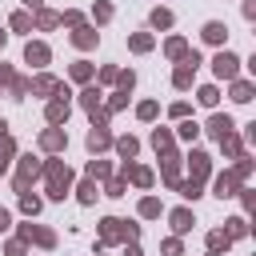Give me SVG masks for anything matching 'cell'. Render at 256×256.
Listing matches in <instances>:
<instances>
[{
    "label": "cell",
    "mask_w": 256,
    "mask_h": 256,
    "mask_svg": "<svg viewBox=\"0 0 256 256\" xmlns=\"http://www.w3.org/2000/svg\"><path fill=\"white\" fill-rule=\"evenodd\" d=\"M68 180H72V172L64 168V164H48V196H64L68 192Z\"/></svg>",
    "instance_id": "cell-1"
},
{
    "label": "cell",
    "mask_w": 256,
    "mask_h": 256,
    "mask_svg": "<svg viewBox=\"0 0 256 256\" xmlns=\"http://www.w3.org/2000/svg\"><path fill=\"white\" fill-rule=\"evenodd\" d=\"M236 64H240V60H236L232 52H220V56L212 60V68H216V76H220V80H236Z\"/></svg>",
    "instance_id": "cell-2"
},
{
    "label": "cell",
    "mask_w": 256,
    "mask_h": 256,
    "mask_svg": "<svg viewBox=\"0 0 256 256\" xmlns=\"http://www.w3.org/2000/svg\"><path fill=\"white\" fill-rule=\"evenodd\" d=\"M224 36H228V28H224L220 20H208V24H204V40H208V44H224Z\"/></svg>",
    "instance_id": "cell-3"
},
{
    "label": "cell",
    "mask_w": 256,
    "mask_h": 256,
    "mask_svg": "<svg viewBox=\"0 0 256 256\" xmlns=\"http://www.w3.org/2000/svg\"><path fill=\"white\" fill-rule=\"evenodd\" d=\"M208 132H212L216 140H224V136L232 132V116H212V120H208Z\"/></svg>",
    "instance_id": "cell-4"
},
{
    "label": "cell",
    "mask_w": 256,
    "mask_h": 256,
    "mask_svg": "<svg viewBox=\"0 0 256 256\" xmlns=\"http://www.w3.org/2000/svg\"><path fill=\"white\" fill-rule=\"evenodd\" d=\"M24 60H28V64H36V68H40V64H48V48H44V44H28Z\"/></svg>",
    "instance_id": "cell-5"
},
{
    "label": "cell",
    "mask_w": 256,
    "mask_h": 256,
    "mask_svg": "<svg viewBox=\"0 0 256 256\" xmlns=\"http://www.w3.org/2000/svg\"><path fill=\"white\" fill-rule=\"evenodd\" d=\"M232 100H236V104H248V100H252V84H248V80H236V84H232Z\"/></svg>",
    "instance_id": "cell-6"
},
{
    "label": "cell",
    "mask_w": 256,
    "mask_h": 256,
    "mask_svg": "<svg viewBox=\"0 0 256 256\" xmlns=\"http://www.w3.org/2000/svg\"><path fill=\"white\" fill-rule=\"evenodd\" d=\"M232 188H236V176H228V172H224V176L216 180V196H220V200H224V196H236Z\"/></svg>",
    "instance_id": "cell-7"
},
{
    "label": "cell",
    "mask_w": 256,
    "mask_h": 256,
    "mask_svg": "<svg viewBox=\"0 0 256 256\" xmlns=\"http://www.w3.org/2000/svg\"><path fill=\"white\" fill-rule=\"evenodd\" d=\"M172 228H176V232H188V228H192V212H188V208L172 212Z\"/></svg>",
    "instance_id": "cell-8"
},
{
    "label": "cell",
    "mask_w": 256,
    "mask_h": 256,
    "mask_svg": "<svg viewBox=\"0 0 256 256\" xmlns=\"http://www.w3.org/2000/svg\"><path fill=\"white\" fill-rule=\"evenodd\" d=\"M196 100H200L204 108H216V100H220V92H216V88L208 84V88H200V96H196Z\"/></svg>",
    "instance_id": "cell-9"
},
{
    "label": "cell",
    "mask_w": 256,
    "mask_h": 256,
    "mask_svg": "<svg viewBox=\"0 0 256 256\" xmlns=\"http://www.w3.org/2000/svg\"><path fill=\"white\" fill-rule=\"evenodd\" d=\"M64 116H68V104H64V100H56V104H48V120H52V124H60Z\"/></svg>",
    "instance_id": "cell-10"
},
{
    "label": "cell",
    "mask_w": 256,
    "mask_h": 256,
    "mask_svg": "<svg viewBox=\"0 0 256 256\" xmlns=\"http://www.w3.org/2000/svg\"><path fill=\"white\" fill-rule=\"evenodd\" d=\"M192 176H208V156L204 152H192Z\"/></svg>",
    "instance_id": "cell-11"
},
{
    "label": "cell",
    "mask_w": 256,
    "mask_h": 256,
    "mask_svg": "<svg viewBox=\"0 0 256 256\" xmlns=\"http://www.w3.org/2000/svg\"><path fill=\"white\" fill-rule=\"evenodd\" d=\"M128 176H132L140 188H148V184H152V172H148V168H132V164H128Z\"/></svg>",
    "instance_id": "cell-12"
},
{
    "label": "cell",
    "mask_w": 256,
    "mask_h": 256,
    "mask_svg": "<svg viewBox=\"0 0 256 256\" xmlns=\"http://www.w3.org/2000/svg\"><path fill=\"white\" fill-rule=\"evenodd\" d=\"M168 24H172V12L168 8H156L152 12V28H168Z\"/></svg>",
    "instance_id": "cell-13"
},
{
    "label": "cell",
    "mask_w": 256,
    "mask_h": 256,
    "mask_svg": "<svg viewBox=\"0 0 256 256\" xmlns=\"http://www.w3.org/2000/svg\"><path fill=\"white\" fill-rule=\"evenodd\" d=\"M72 40H76L80 48H92V44H96V32H92V28H80V32L72 36Z\"/></svg>",
    "instance_id": "cell-14"
},
{
    "label": "cell",
    "mask_w": 256,
    "mask_h": 256,
    "mask_svg": "<svg viewBox=\"0 0 256 256\" xmlns=\"http://www.w3.org/2000/svg\"><path fill=\"white\" fill-rule=\"evenodd\" d=\"M116 152H120L124 160H132V156H136V140H132V136H128V140H116Z\"/></svg>",
    "instance_id": "cell-15"
},
{
    "label": "cell",
    "mask_w": 256,
    "mask_h": 256,
    "mask_svg": "<svg viewBox=\"0 0 256 256\" xmlns=\"http://www.w3.org/2000/svg\"><path fill=\"white\" fill-rule=\"evenodd\" d=\"M124 220H104V240H116V236H124V228H120Z\"/></svg>",
    "instance_id": "cell-16"
},
{
    "label": "cell",
    "mask_w": 256,
    "mask_h": 256,
    "mask_svg": "<svg viewBox=\"0 0 256 256\" xmlns=\"http://www.w3.org/2000/svg\"><path fill=\"white\" fill-rule=\"evenodd\" d=\"M228 240H232L228 232H212V236H208V248H212V252H220V248H228Z\"/></svg>",
    "instance_id": "cell-17"
},
{
    "label": "cell",
    "mask_w": 256,
    "mask_h": 256,
    "mask_svg": "<svg viewBox=\"0 0 256 256\" xmlns=\"http://www.w3.org/2000/svg\"><path fill=\"white\" fill-rule=\"evenodd\" d=\"M8 156H12V144H8V136H0V172L8 168Z\"/></svg>",
    "instance_id": "cell-18"
},
{
    "label": "cell",
    "mask_w": 256,
    "mask_h": 256,
    "mask_svg": "<svg viewBox=\"0 0 256 256\" xmlns=\"http://www.w3.org/2000/svg\"><path fill=\"white\" fill-rule=\"evenodd\" d=\"M12 28H16V32H28V28H32V20H28L24 12H16V16H12Z\"/></svg>",
    "instance_id": "cell-19"
},
{
    "label": "cell",
    "mask_w": 256,
    "mask_h": 256,
    "mask_svg": "<svg viewBox=\"0 0 256 256\" xmlns=\"http://www.w3.org/2000/svg\"><path fill=\"white\" fill-rule=\"evenodd\" d=\"M64 144V132H44V148H60Z\"/></svg>",
    "instance_id": "cell-20"
},
{
    "label": "cell",
    "mask_w": 256,
    "mask_h": 256,
    "mask_svg": "<svg viewBox=\"0 0 256 256\" xmlns=\"http://www.w3.org/2000/svg\"><path fill=\"white\" fill-rule=\"evenodd\" d=\"M104 144H108V132H92V136H88V148H92V152L104 148Z\"/></svg>",
    "instance_id": "cell-21"
},
{
    "label": "cell",
    "mask_w": 256,
    "mask_h": 256,
    "mask_svg": "<svg viewBox=\"0 0 256 256\" xmlns=\"http://www.w3.org/2000/svg\"><path fill=\"white\" fill-rule=\"evenodd\" d=\"M180 196H192V200H196V196H200V184H196V180H188V184H180Z\"/></svg>",
    "instance_id": "cell-22"
},
{
    "label": "cell",
    "mask_w": 256,
    "mask_h": 256,
    "mask_svg": "<svg viewBox=\"0 0 256 256\" xmlns=\"http://www.w3.org/2000/svg\"><path fill=\"white\" fill-rule=\"evenodd\" d=\"M20 204H24V212H28V216H36V212H40V200H36V196H24Z\"/></svg>",
    "instance_id": "cell-23"
},
{
    "label": "cell",
    "mask_w": 256,
    "mask_h": 256,
    "mask_svg": "<svg viewBox=\"0 0 256 256\" xmlns=\"http://www.w3.org/2000/svg\"><path fill=\"white\" fill-rule=\"evenodd\" d=\"M228 236H244V216H236V220H228Z\"/></svg>",
    "instance_id": "cell-24"
},
{
    "label": "cell",
    "mask_w": 256,
    "mask_h": 256,
    "mask_svg": "<svg viewBox=\"0 0 256 256\" xmlns=\"http://www.w3.org/2000/svg\"><path fill=\"white\" fill-rule=\"evenodd\" d=\"M132 48H136V52H148L152 40H148V36H132Z\"/></svg>",
    "instance_id": "cell-25"
},
{
    "label": "cell",
    "mask_w": 256,
    "mask_h": 256,
    "mask_svg": "<svg viewBox=\"0 0 256 256\" xmlns=\"http://www.w3.org/2000/svg\"><path fill=\"white\" fill-rule=\"evenodd\" d=\"M32 88H36V92H56V84H52V80H48V76H40V80H36V84H32Z\"/></svg>",
    "instance_id": "cell-26"
},
{
    "label": "cell",
    "mask_w": 256,
    "mask_h": 256,
    "mask_svg": "<svg viewBox=\"0 0 256 256\" xmlns=\"http://www.w3.org/2000/svg\"><path fill=\"white\" fill-rule=\"evenodd\" d=\"M96 100H100V92H96V88H88V92H84V108H92V112H96Z\"/></svg>",
    "instance_id": "cell-27"
},
{
    "label": "cell",
    "mask_w": 256,
    "mask_h": 256,
    "mask_svg": "<svg viewBox=\"0 0 256 256\" xmlns=\"http://www.w3.org/2000/svg\"><path fill=\"white\" fill-rule=\"evenodd\" d=\"M140 212H144V216H156V212H160V204H156V200H152V196H148V200H144V204H140Z\"/></svg>",
    "instance_id": "cell-28"
},
{
    "label": "cell",
    "mask_w": 256,
    "mask_h": 256,
    "mask_svg": "<svg viewBox=\"0 0 256 256\" xmlns=\"http://www.w3.org/2000/svg\"><path fill=\"white\" fill-rule=\"evenodd\" d=\"M168 56H184V40H168Z\"/></svg>",
    "instance_id": "cell-29"
},
{
    "label": "cell",
    "mask_w": 256,
    "mask_h": 256,
    "mask_svg": "<svg viewBox=\"0 0 256 256\" xmlns=\"http://www.w3.org/2000/svg\"><path fill=\"white\" fill-rule=\"evenodd\" d=\"M72 76H76V80H88V76H92V68H88V64H76V68H72Z\"/></svg>",
    "instance_id": "cell-30"
},
{
    "label": "cell",
    "mask_w": 256,
    "mask_h": 256,
    "mask_svg": "<svg viewBox=\"0 0 256 256\" xmlns=\"http://www.w3.org/2000/svg\"><path fill=\"white\" fill-rule=\"evenodd\" d=\"M140 116H144V120H152V116H156V104H152V100H144V104H140Z\"/></svg>",
    "instance_id": "cell-31"
},
{
    "label": "cell",
    "mask_w": 256,
    "mask_h": 256,
    "mask_svg": "<svg viewBox=\"0 0 256 256\" xmlns=\"http://www.w3.org/2000/svg\"><path fill=\"white\" fill-rule=\"evenodd\" d=\"M152 144H156V148H168V144H172V136H168V132H156V136H152Z\"/></svg>",
    "instance_id": "cell-32"
},
{
    "label": "cell",
    "mask_w": 256,
    "mask_h": 256,
    "mask_svg": "<svg viewBox=\"0 0 256 256\" xmlns=\"http://www.w3.org/2000/svg\"><path fill=\"white\" fill-rule=\"evenodd\" d=\"M196 132H200V128H196V124H192V120H188V124H180V136H188V140H192V136H196Z\"/></svg>",
    "instance_id": "cell-33"
},
{
    "label": "cell",
    "mask_w": 256,
    "mask_h": 256,
    "mask_svg": "<svg viewBox=\"0 0 256 256\" xmlns=\"http://www.w3.org/2000/svg\"><path fill=\"white\" fill-rule=\"evenodd\" d=\"M80 200H84V204H88V200H96V188H92V184H84V188H80Z\"/></svg>",
    "instance_id": "cell-34"
},
{
    "label": "cell",
    "mask_w": 256,
    "mask_h": 256,
    "mask_svg": "<svg viewBox=\"0 0 256 256\" xmlns=\"http://www.w3.org/2000/svg\"><path fill=\"white\" fill-rule=\"evenodd\" d=\"M8 220H12V216H8V212H4V208H0V232H4V228H8Z\"/></svg>",
    "instance_id": "cell-35"
},
{
    "label": "cell",
    "mask_w": 256,
    "mask_h": 256,
    "mask_svg": "<svg viewBox=\"0 0 256 256\" xmlns=\"http://www.w3.org/2000/svg\"><path fill=\"white\" fill-rule=\"evenodd\" d=\"M24 4H28V8H40V0H24Z\"/></svg>",
    "instance_id": "cell-36"
},
{
    "label": "cell",
    "mask_w": 256,
    "mask_h": 256,
    "mask_svg": "<svg viewBox=\"0 0 256 256\" xmlns=\"http://www.w3.org/2000/svg\"><path fill=\"white\" fill-rule=\"evenodd\" d=\"M0 44H4V32H0Z\"/></svg>",
    "instance_id": "cell-37"
}]
</instances>
